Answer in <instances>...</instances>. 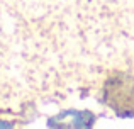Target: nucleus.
<instances>
[{"label": "nucleus", "mask_w": 134, "mask_h": 129, "mask_svg": "<svg viewBox=\"0 0 134 129\" xmlns=\"http://www.w3.org/2000/svg\"><path fill=\"white\" fill-rule=\"evenodd\" d=\"M0 126H3V127H9V126H12V124H5V122H0Z\"/></svg>", "instance_id": "nucleus-1"}]
</instances>
